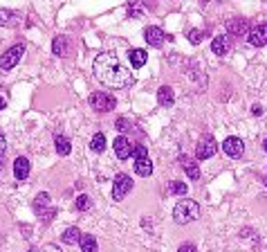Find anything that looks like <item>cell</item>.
<instances>
[{
	"instance_id": "obj_1",
	"label": "cell",
	"mask_w": 267,
	"mask_h": 252,
	"mask_svg": "<svg viewBox=\"0 0 267 252\" xmlns=\"http://www.w3.org/2000/svg\"><path fill=\"white\" fill-rule=\"evenodd\" d=\"M94 77L101 83H106L108 88H130L135 83V77L122 61L117 59V54L112 52H103L97 54V59L92 63Z\"/></svg>"
},
{
	"instance_id": "obj_2",
	"label": "cell",
	"mask_w": 267,
	"mask_h": 252,
	"mask_svg": "<svg viewBox=\"0 0 267 252\" xmlns=\"http://www.w3.org/2000/svg\"><path fill=\"white\" fill-rule=\"evenodd\" d=\"M198 216H200V205L191 198H184L173 207V220L177 225H186V223H193Z\"/></svg>"
},
{
	"instance_id": "obj_3",
	"label": "cell",
	"mask_w": 267,
	"mask_h": 252,
	"mask_svg": "<svg viewBox=\"0 0 267 252\" xmlns=\"http://www.w3.org/2000/svg\"><path fill=\"white\" fill-rule=\"evenodd\" d=\"M88 102H90V106L97 113H110V110H115V106H117V99L110 92H92Z\"/></svg>"
},
{
	"instance_id": "obj_4",
	"label": "cell",
	"mask_w": 267,
	"mask_h": 252,
	"mask_svg": "<svg viewBox=\"0 0 267 252\" xmlns=\"http://www.w3.org/2000/svg\"><path fill=\"white\" fill-rule=\"evenodd\" d=\"M23 54H25V45L23 43L12 45L3 56H0V70L7 72V70H12V68H16L18 66V61L23 59Z\"/></svg>"
},
{
	"instance_id": "obj_5",
	"label": "cell",
	"mask_w": 267,
	"mask_h": 252,
	"mask_svg": "<svg viewBox=\"0 0 267 252\" xmlns=\"http://www.w3.org/2000/svg\"><path fill=\"white\" fill-rule=\"evenodd\" d=\"M133 189V180H130L128 173H117L112 182V198L115 201H124L126 194Z\"/></svg>"
},
{
	"instance_id": "obj_6",
	"label": "cell",
	"mask_w": 267,
	"mask_h": 252,
	"mask_svg": "<svg viewBox=\"0 0 267 252\" xmlns=\"http://www.w3.org/2000/svg\"><path fill=\"white\" fill-rule=\"evenodd\" d=\"M216 151H218L216 140H213L211 135H207V138H202L200 142H198V146H196V158H198V160H209V158L216 155Z\"/></svg>"
},
{
	"instance_id": "obj_7",
	"label": "cell",
	"mask_w": 267,
	"mask_h": 252,
	"mask_svg": "<svg viewBox=\"0 0 267 252\" xmlns=\"http://www.w3.org/2000/svg\"><path fill=\"white\" fill-rule=\"evenodd\" d=\"M34 212L39 214L41 218H45V220H50L52 216H54V207H50V194H39L36 196V201H34Z\"/></svg>"
},
{
	"instance_id": "obj_8",
	"label": "cell",
	"mask_w": 267,
	"mask_h": 252,
	"mask_svg": "<svg viewBox=\"0 0 267 252\" xmlns=\"http://www.w3.org/2000/svg\"><path fill=\"white\" fill-rule=\"evenodd\" d=\"M247 39H249V43L254 45V47H265L267 45V23L254 25V27L249 29Z\"/></svg>"
},
{
	"instance_id": "obj_9",
	"label": "cell",
	"mask_w": 267,
	"mask_h": 252,
	"mask_svg": "<svg viewBox=\"0 0 267 252\" xmlns=\"http://www.w3.org/2000/svg\"><path fill=\"white\" fill-rule=\"evenodd\" d=\"M222 151L229 158H240L245 153V144H243V140H240V138H234V135H232V138H227L222 142Z\"/></svg>"
},
{
	"instance_id": "obj_10",
	"label": "cell",
	"mask_w": 267,
	"mask_h": 252,
	"mask_svg": "<svg viewBox=\"0 0 267 252\" xmlns=\"http://www.w3.org/2000/svg\"><path fill=\"white\" fill-rule=\"evenodd\" d=\"M115 155L119 158V160H128L130 155H133V146L135 144H130V140L128 138H124V135H119V138H115Z\"/></svg>"
},
{
	"instance_id": "obj_11",
	"label": "cell",
	"mask_w": 267,
	"mask_h": 252,
	"mask_svg": "<svg viewBox=\"0 0 267 252\" xmlns=\"http://www.w3.org/2000/svg\"><path fill=\"white\" fill-rule=\"evenodd\" d=\"M144 39L150 47H162L164 45V41H166V34H164V29H160V27H155L153 25V27L144 29Z\"/></svg>"
},
{
	"instance_id": "obj_12",
	"label": "cell",
	"mask_w": 267,
	"mask_h": 252,
	"mask_svg": "<svg viewBox=\"0 0 267 252\" xmlns=\"http://www.w3.org/2000/svg\"><path fill=\"white\" fill-rule=\"evenodd\" d=\"M227 34L229 36H245V34H249V23L245 18H232L227 23Z\"/></svg>"
},
{
	"instance_id": "obj_13",
	"label": "cell",
	"mask_w": 267,
	"mask_h": 252,
	"mask_svg": "<svg viewBox=\"0 0 267 252\" xmlns=\"http://www.w3.org/2000/svg\"><path fill=\"white\" fill-rule=\"evenodd\" d=\"M29 171H31V162L27 160V158H25V155L16 158V162H14V176H16V180H27Z\"/></svg>"
},
{
	"instance_id": "obj_14",
	"label": "cell",
	"mask_w": 267,
	"mask_h": 252,
	"mask_svg": "<svg viewBox=\"0 0 267 252\" xmlns=\"http://www.w3.org/2000/svg\"><path fill=\"white\" fill-rule=\"evenodd\" d=\"M229 47H232V36L229 34H220L213 39V43H211V50H213V54H218V56H224L229 52Z\"/></svg>"
},
{
	"instance_id": "obj_15",
	"label": "cell",
	"mask_w": 267,
	"mask_h": 252,
	"mask_svg": "<svg viewBox=\"0 0 267 252\" xmlns=\"http://www.w3.org/2000/svg\"><path fill=\"white\" fill-rule=\"evenodd\" d=\"M180 167L186 171V176L191 178V180H200V167H198L196 160H191V158L182 155L180 158Z\"/></svg>"
},
{
	"instance_id": "obj_16",
	"label": "cell",
	"mask_w": 267,
	"mask_h": 252,
	"mask_svg": "<svg viewBox=\"0 0 267 252\" xmlns=\"http://www.w3.org/2000/svg\"><path fill=\"white\" fill-rule=\"evenodd\" d=\"M20 25V14L14 9H0V27H16Z\"/></svg>"
},
{
	"instance_id": "obj_17",
	"label": "cell",
	"mask_w": 267,
	"mask_h": 252,
	"mask_svg": "<svg viewBox=\"0 0 267 252\" xmlns=\"http://www.w3.org/2000/svg\"><path fill=\"white\" fill-rule=\"evenodd\" d=\"M157 102H160V106L169 108L173 106V102H175V92H173L171 86H162L160 90H157Z\"/></svg>"
},
{
	"instance_id": "obj_18",
	"label": "cell",
	"mask_w": 267,
	"mask_h": 252,
	"mask_svg": "<svg viewBox=\"0 0 267 252\" xmlns=\"http://www.w3.org/2000/svg\"><path fill=\"white\" fill-rule=\"evenodd\" d=\"M52 52H54L56 56H67L70 54V41H67V36H56L54 43H52Z\"/></svg>"
},
{
	"instance_id": "obj_19",
	"label": "cell",
	"mask_w": 267,
	"mask_h": 252,
	"mask_svg": "<svg viewBox=\"0 0 267 252\" xmlns=\"http://www.w3.org/2000/svg\"><path fill=\"white\" fill-rule=\"evenodd\" d=\"M128 59H130V66L133 68H141L146 66V61H148V54H146V50H130L128 52Z\"/></svg>"
},
{
	"instance_id": "obj_20",
	"label": "cell",
	"mask_w": 267,
	"mask_h": 252,
	"mask_svg": "<svg viewBox=\"0 0 267 252\" xmlns=\"http://www.w3.org/2000/svg\"><path fill=\"white\" fill-rule=\"evenodd\" d=\"M135 173H137V176H150V173H153V162H150V158L135 160Z\"/></svg>"
},
{
	"instance_id": "obj_21",
	"label": "cell",
	"mask_w": 267,
	"mask_h": 252,
	"mask_svg": "<svg viewBox=\"0 0 267 252\" xmlns=\"http://www.w3.org/2000/svg\"><path fill=\"white\" fill-rule=\"evenodd\" d=\"M81 239H83V234H81V230L79 228H67L65 232H63V243H67V245L81 243Z\"/></svg>"
},
{
	"instance_id": "obj_22",
	"label": "cell",
	"mask_w": 267,
	"mask_h": 252,
	"mask_svg": "<svg viewBox=\"0 0 267 252\" xmlns=\"http://www.w3.org/2000/svg\"><path fill=\"white\" fill-rule=\"evenodd\" d=\"M54 144H56V153L59 155H70V151H72V144H70V140L65 138V135H56L54 138Z\"/></svg>"
},
{
	"instance_id": "obj_23",
	"label": "cell",
	"mask_w": 267,
	"mask_h": 252,
	"mask_svg": "<svg viewBox=\"0 0 267 252\" xmlns=\"http://www.w3.org/2000/svg\"><path fill=\"white\" fill-rule=\"evenodd\" d=\"M90 149L94 151V153H103V149H106V135L94 133V138L90 140Z\"/></svg>"
},
{
	"instance_id": "obj_24",
	"label": "cell",
	"mask_w": 267,
	"mask_h": 252,
	"mask_svg": "<svg viewBox=\"0 0 267 252\" xmlns=\"http://www.w3.org/2000/svg\"><path fill=\"white\" fill-rule=\"evenodd\" d=\"M97 239H94L92 234H83L81 239V252H97Z\"/></svg>"
},
{
	"instance_id": "obj_25",
	"label": "cell",
	"mask_w": 267,
	"mask_h": 252,
	"mask_svg": "<svg viewBox=\"0 0 267 252\" xmlns=\"http://www.w3.org/2000/svg\"><path fill=\"white\" fill-rule=\"evenodd\" d=\"M169 194L173 196H186V182H171L169 185Z\"/></svg>"
},
{
	"instance_id": "obj_26",
	"label": "cell",
	"mask_w": 267,
	"mask_h": 252,
	"mask_svg": "<svg viewBox=\"0 0 267 252\" xmlns=\"http://www.w3.org/2000/svg\"><path fill=\"white\" fill-rule=\"evenodd\" d=\"M77 209H79V212H86V209L88 207H90V196H88V194H81V196H79L77 198Z\"/></svg>"
},
{
	"instance_id": "obj_27",
	"label": "cell",
	"mask_w": 267,
	"mask_h": 252,
	"mask_svg": "<svg viewBox=\"0 0 267 252\" xmlns=\"http://www.w3.org/2000/svg\"><path fill=\"white\" fill-rule=\"evenodd\" d=\"M133 158L135 160H141V158H148V149L144 144H135L133 146Z\"/></svg>"
},
{
	"instance_id": "obj_28",
	"label": "cell",
	"mask_w": 267,
	"mask_h": 252,
	"mask_svg": "<svg viewBox=\"0 0 267 252\" xmlns=\"http://www.w3.org/2000/svg\"><path fill=\"white\" fill-rule=\"evenodd\" d=\"M188 41H191L193 45H198L202 41V32L200 29H191V32H188Z\"/></svg>"
},
{
	"instance_id": "obj_29",
	"label": "cell",
	"mask_w": 267,
	"mask_h": 252,
	"mask_svg": "<svg viewBox=\"0 0 267 252\" xmlns=\"http://www.w3.org/2000/svg\"><path fill=\"white\" fill-rule=\"evenodd\" d=\"M117 129H119V131H128V129H130V122H128L126 117H119V119H117Z\"/></svg>"
},
{
	"instance_id": "obj_30",
	"label": "cell",
	"mask_w": 267,
	"mask_h": 252,
	"mask_svg": "<svg viewBox=\"0 0 267 252\" xmlns=\"http://www.w3.org/2000/svg\"><path fill=\"white\" fill-rule=\"evenodd\" d=\"M177 252H198V250H196V245L193 243H182L180 248H177Z\"/></svg>"
},
{
	"instance_id": "obj_31",
	"label": "cell",
	"mask_w": 267,
	"mask_h": 252,
	"mask_svg": "<svg viewBox=\"0 0 267 252\" xmlns=\"http://www.w3.org/2000/svg\"><path fill=\"white\" fill-rule=\"evenodd\" d=\"M41 252H61V248L59 245H54V243H47V245L41 248Z\"/></svg>"
},
{
	"instance_id": "obj_32",
	"label": "cell",
	"mask_w": 267,
	"mask_h": 252,
	"mask_svg": "<svg viewBox=\"0 0 267 252\" xmlns=\"http://www.w3.org/2000/svg\"><path fill=\"white\" fill-rule=\"evenodd\" d=\"M5 149H7V140H5L3 131H0V158H3V153H5Z\"/></svg>"
},
{
	"instance_id": "obj_33",
	"label": "cell",
	"mask_w": 267,
	"mask_h": 252,
	"mask_svg": "<svg viewBox=\"0 0 267 252\" xmlns=\"http://www.w3.org/2000/svg\"><path fill=\"white\" fill-rule=\"evenodd\" d=\"M251 113H254V115H263V108H260V104H254V106H251Z\"/></svg>"
},
{
	"instance_id": "obj_34",
	"label": "cell",
	"mask_w": 267,
	"mask_h": 252,
	"mask_svg": "<svg viewBox=\"0 0 267 252\" xmlns=\"http://www.w3.org/2000/svg\"><path fill=\"white\" fill-rule=\"evenodd\" d=\"M5 106H7V99H5V97H3V94H0V110H3Z\"/></svg>"
},
{
	"instance_id": "obj_35",
	"label": "cell",
	"mask_w": 267,
	"mask_h": 252,
	"mask_svg": "<svg viewBox=\"0 0 267 252\" xmlns=\"http://www.w3.org/2000/svg\"><path fill=\"white\" fill-rule=\"evenodd\" d=\"M263 149H265V151H267V140H265V142H263Z\"/></svg>"
},
{
	"instance_id": "obj_36",
	"label": "cell",
	"mask_w": 267,
	"mask_h": 252,
	"mask_svg": "<svg viewBox=\"0 0 267 252\" xmlns=\"http://www.w3.org/2000/svg\"><path fill=\"white\" fill-rule=\"evenodd\" d=\"M260 180H263V182H265V185H267V178H260Z\"/></svg>"
},
{
	"instance_id": "obj_37",
	"label": "cell",
	"mask_w": 267,
	"mask_h": 252,
	"mask_svg": "<svg viewBox=\"0 0 267 252\" xmlns=\"http://www.w3.org/2000/svg\"><path fill=\"white\" fill-rule=\"evenodd\" d=\"M0 169H3V162H0Z\"/></svg>"
}]
</instances>
